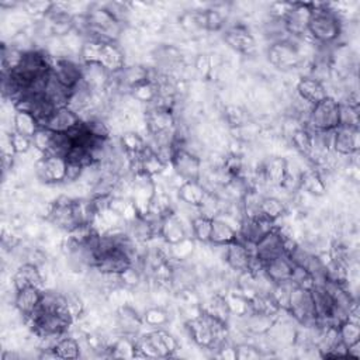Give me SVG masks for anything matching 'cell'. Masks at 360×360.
<instances>
[{"label": "cell", "instance_id": "cell-39", "mask_svg": "<svg viewBox=\"0 0 360 360\" xmlns=\"http://www.w3.org/2000/svg\"><path fill=\"white\" fill-rule=\"evenodd\" d=\"M142 274H143V273H142L136 266L131 264L129 267H127L124 271H121V273L118 274L120 287H121V288H127V290L138 287L139 283L142 281Z\"/></svg>", "mask_w": 360, "mask_h": 360}, {"label": "cell", "instance_id": "cell-19", "mask_svg": "<svg viewBox=\"0 0 360 360\" xmlns=\"http://www.w3.org/2000/svg\"><path fill=\"white\" fill-rule=\"evenodd\" d=\"M42 292H44L42 288L35 287V285H30V287L21 288V290H15L14 307L20 312V315H22V318L27 319L34 312H37V309L41 305Z\"/></svg>", "mask_w": 360, "mask_h": 360}, {"label": "cell", "instance_id": "cell-13", "mask_svg": "<svg viewBox=\"0 0 360 360\" xmlns=\"http://www.w3.org/2000/svg\"><path fill=\"white\" fill-rule=\"evenodd\" d=\"M359 128L338 127L333 132L332 152L342 158H350L359 152Z\"/></svg>", "mask_w": 360, "mask_h": 360}, {"label": "cell", "instance_id": "cell-25", "mask_svg": "<svg viewBox=\"0 0 360 360\" xmlns=\"http://www.w3.org/2000/svg\"><path fill=\"white\" fill-rule=\"evenodd\" d=\"M298 188L305 191L307 194H311L314 197H322L326 194L328 186L325 184L322 176L315 167L301 170L300 180H298Z\"/></svg>", "mask_w": 360, "mask_h": 360}, {"label": "cell", "instance_id": "cell-34", "mask_svg": "<svg viewBox=\"0 0 360 360\" xmlns=\"http://www.w3.org/2000/svg\"><path fill=\"white\" fill-rule=\"evenodd\" d=\"M142 321H143V325H148L149 328H163L169 323L170 321V315L169 312L163 308V307H150V308H146L142 314Z\"/></svg>", "mask_w": 360, "mask_h": 360}, {"label": "cell", "instance_id": "cell-3", "mask_svg": "<svg viewBox=\"0 0 360 360\" xmlns=\"http://www.w3.org/2000/svg\"><path fill=\"white\" fill-rule=\"evenodd\" d=\"M177 349V339L165 328H156L136 339L135 357H170Z\"/></svg>", "mask_w": 360, "mask_h": 360}, {"label": "cell", "instance_id": "cell-1", "mask_svg": "<svg viewBox=\"0 0 360 360\" xmlns=\"http://www.w3.org/2000/svg\"><path fill=\"white\" fill-rule=\"evenodd\" d=\"M82 63L101 66L110 75H115L125 68V56L117 42L101 39H84L79 51Z\"/></svg>", "mask_w": 360, "mask_h": 360}, {"label": "cell", "instance_id": "cell-16", "mask_svg": "<svg viewBox=\"0 0 360 360\" xmlns=\"http://www.w3.org/2000/svg\"><path fill=\"white\" fill-rule=\"evenodd\" d=\"M82 122L80 115L69 108L68 105L58 107L53 114L49 117V120L45 122V128L51 129L56 134H68L73 131L79 124Z\"/></svg>", "mask_w": 360, "mask_h": 360}, {"label": "cell", "instance_id": "cell-17", "mask_svg": "<svg viewBox=\"0 0 360 360\" xmlns=\"http://www.w3.org/2000/svg\"><path fill=\"white\" fill-rule=\"evenodd\" d=\"M287 170H288L287 159H284L281 156L270 158L260 165L259 172H257V179L260 177L262 183L280 187L281 183L284 181Z\"/></svg>", "mask_w": 360, "mask_h": 360}, {"label": "cell", "instance_id": "cell-18", "mask_svg": "<svg viewBox=\"0 0 360 360\" xmlns=\"http://www.w3.org/2000/svg\"><path fill=\"white\" fill-rule=\"evenodd\" d=\"M292 269L294 263L291 262L288 255H281L266 262L262 267V273L271 284H281L291 280Z\"/></svg>", "mask_w": 360, "mask_h": 360}, {"label": "cell", "instance_id": "cell-27", "mask_svg": "<svg viewBox=\"0 0 360 360\" xmlns=\"http://www.w3.org/2000/svg\"><path fill=\"white\" fill-rule=\"evenodd\" d=\"M200 308L202 312L208 314L210 316H212L224 323H228L229 318L232 316L228 302H226V298L222 294H214L211 298H208L205 301L204 305H200Z\"/></svg>", "mask_w": 360, "mask_h": 360}, {"label": "cell", "instance_id": "cell-28", "mask_svg": "<svg viewBox=\"0 0 360 360\" xmlns=\"http://www.w3.org/2000/svg\"><path fill=\"white\" fill-rule=\"evenodd\" d=\"M145 138L136 131H127L120 138V148L127 155L128 160L135 159L145 148H146Z\"/></svg>", "mask_w": 360, "mask_h": 360}, {"label": "cell", "instance_id": "cell-31", "mask_svg": "<svg viewBox=\"0 0 360 360\" xmlns=\"http://www.w3.org/2000/svg\"><path fill=\"white\" fill-rule=\"evenodd\" d=\"M285 204L274 195H263L260 205H259V212L264 218L273 221L274 224L285 214Z\"/></svg>", "mask_w": 360, "mask_h": 360}, {"label": "cell", "instance_id": "cell-29", "mask_svg": "<svg viewBox=\"0 0 360 360\" xmlns=\"http://www.w3.org/2000/svg\"><path fill=\"white\" fill-rule=\"evenodd\" d=\"M39 128H41V125L34 114H31L28 111L15 110L14 117H13V131L14 132H18L21 135L32 138Z\"/></svg>", "mask_w": 360, "mask_h": 360}, {"label": "cell", "instance_id": "cell-14", "mask_svg": "<svg viewBox=\"0 0 360 360\" xmlns=\"http://www.w3.org/2000/svg\"><path fill=\"white\" fill-rule=\"evenodd\" d=\"M159 236L162 240H165L167 245H176L186 239L188 235L186 225L179 218V215L174 211H170L165 215H162L160 228H159Z\"/></svg>", "mask_w": 360, "mask_h": 360}, {"label": "cell", "instance_id": "cell-35", "mask_svg": "<svg viewBox=\"0 0 360 360\" xmlns=\"http://www.w3.org/2000/svg\"><path fill=\"white\" fill-rule=\"evenodd\" d=\"M132 98L138 103H145V104H152L156 97H158V86L156 83L148 80L145 83H141L129 90Z\"/></svg>", "mask_w": 360, "mask_h": 360}, {"label": "cell", "instance_id": "cell-23", "mask_svg": "<svg viewBox=\"0 0 360 360\" xmlns=\"http://www.w3.org/2000/svg\"><path fill=\"white\" fill-rule=\"evenodd\" d=\"M207 194V188L204 187L201 180H187L183 181L177 187L179 200L193 208H198Z\"/></svg>", "mask_w": 360, "mask_h": 360}, {"label": "cell", "instance_id": "cell-36", "mask_svg": "<svg viewBox=\"0 0 360 360\" xmlns=\"http://www.w3.org/2000/svg\"><path fill=\"white\" fill-rule=\"evenodd\" d=\"M338 333L340 342L347 347L360 340V322L346 319L338 326Z\"/></svg>", "mask_w": 360, "mask_h": 360}, {"label": "cell", "instance_id": "cell-42", "mask_svg": "<svg viewBox=\"0 0 360 360\" xmlns=\"http://www.w3.org/2000/svg\"><path fill=\"white\" fill-rule=\"evenodd\" d=\"M225 120L232 128H240L246 125V112L238 105H228L225 108Z\"/></svg>", "mask_w": 360, "mask_h": 360}, {"label": "cell", "instance_id": "cell-2", "mask_svg": "<svg viewBox=\"0 0 360 360\" xmlns=\"http://www.w3.org/2000/svg\"><path fill=\"white\" fill-rule=\"evenodd\" d=\"M343 22L335 8L328 3H312V15L308 35L318 45H332L342 35Z\"/></svg>", "mask_w": 360, "mask_h": 360}, {"label": "cell", "instance_id": "cell-5", "mask_svg": "<svg viewBox=\"0 0 360 360\" xmlns=\"http://www.w3.org/2000/svg\"><path fill=\"white\" fill-rule=\"evenodd\" d=\"M285 312L292 319H295L298 323H301L302 326L309 328V326L315 325L316 323V312H315L311 290H305V288L292 285Z\"/></svg>", "mask_w": 360, "mask_h": 360}, {"label": "cell", "instance_id": "cell-38", "mask_svg": "<svg viewBox=\"0 0 360 360\" xmlns=\"http://www.w3.org/2000/svg\"><path fill=\"white\" fill-rule=\"evenodd\" d=\"M195 242L194 238L187 236L186 239H183L181 242L172 245L170 246V253H172V260L173 262H183L186 259H190L193 250H194Z\"/></svg>", "mask_w": 360, "mask_h": 360}, {"label": "cell", "instance_id": "cell-32", "mask_svg": "<svg viewBox=\"0 0 360 360\" xmlns=\"http://www.w3.org/2000/svg\"><path fill=\"white\" fill-rule=\"evenodd\" d=\"M190 229H191V238H194V240H198L201 243H210L212 219L202 215H195L190 221Z\"/></svg>", "mask_w": 360, "mask_h": 360}, {"label": "cell", "instance_id": "cell-46", "mask_svg": "<svg viewBox=\"0 0 360 360\" xmlns=\"http://www.w3.org/2000/svg\"><path fill=\"white\" fill-rule=\"evenodd\" d=\"M1 359L3 360H11V359H20V354L18 353H15V352H10V350H6L4 353H3V356H1Z\"/></svg>", "mask_w": 360, "mask_h": 360}, {"label": "cell", "instance_id": "cell-43", "mask_svg": "<svg viewBox=\"0 0 360 360\" xmlns=\"http://www.w3.org/2000/svg\"><path fill=\"white\" fill-rule=\"evenodd\" d=\"M52 1H25L22 3V8L28 15L34 17H46L52 8Z\"/></svg>", "mask_w": 360, "mask_h": 360}, {"label": "cell", "instance_id": "cell-4", "mask_svg": "<svg viewBox=\"0 0 360 360\" xmlns=\"http://www.w3.org/2000/svg\"><path fill=\"white\" fill-rule=\"evenodd\" d=\"M307 127L312 132L333 131L339 127V100L328 96L318 104L311 107Z\"/></svg>", "mask_w": 360, "mask_h": 360}, {"label": "cell", "instance_id": "cell-33", "mask_svg": "<svg viewBox=\"0 0 360 360\" xmlns=\"http://www.w3.org/2000/svg\"><path fill=\"white\" fill-rule=\"evenodd\" d=\"M52 349L58 359H77L80 356V345L72 336L59 338Z\"/></svg>", "mask_w": 360, "mask_h": 360}, {"label": "cell", "instance_id": "cell-24", "mask_svg": "<svg viewBox=\"0 0 360 360\" xmlns=\"http://www.w3.org/2000/svg\"><path fill=\"white\" fill-rule=\"evenodd\" d=\"M239 239L238 229L226 219L217 217L212 219V229L210 243L215 246H226Z\"/></svg>", "mask_w": 360, "mask_h": 360}, {"label": "cell", "instance_id": "cell-9", "mask_svg": "<svg viewBox=\"0 0 360 360\" xmlns=\"http://www.w3.org/2000/svg\"><path fill=\"white\" fill-rule=\"evenodd\" d=\"M312 15V3H292L291 10L284 18L287 32L291 38L301 39L308 32L309 18Z\"/></svg>", "mask_w": 360, "mask_h": 360}, {"label": "cell", "instance_id": "cell-6", "mask_svg": "<svg viewBox=\"0 0 360 360\" xmlns=\"http://www.w3.org/2000/svg\"><path fill=\"white\" fill-rule=\"evenodd\" d=\"M34 169L39 181L45 184H59L66 181L68 160L60 155H41Z\"/></svg>", "mask_w": 360, "mask_h": 360}, {"label": "cell", "instance_id": "cell-11", "mask_svg": "<svg viewBox=\"0 0 360 360\" xmlns=\"http://www.w3.org/2000/svg\"><path fill=\"white\" fill-rule=\"evenodd\" d=\"M52 75L72 90L82 80V62L79 63L69 56H52Z\"/></svg>", "mask_w": 360, "mask_h": 360}, {"label": "cell", "instance_id": "cell-8", "mask_svg": "<svg viewBox=\"0 0 360 360\" xmlns=\"http://www.w3.org/2000/svg\"><path fill=\"white\" fill-rule=\"evenodd\" d=\"M201 158L186 148H174L170 166L174 174L181 180H200L201 179Z\"/></svg>", "mask_w": 360, "mask_h": 360}, {"label": "cell", "instance_id": "cell-15", "mask_svg": "<svg viewBox=\"0 0 360 360\" xmlns=\"http://www.w3.org/2000/svg\"><path fill=\"white\" fill-rule=\"evenodd\" d=\"M225 44L242 55H252L256 51L253 35L242 25L229 27L224 34Z\"/></svg>", "mask_w": 360, "mask_h": 360}, {"label": "cell", "instance_id": "cell-30", "mask_svg": "<svg viewBox=\"0 0 360 360\" xmlns=\"http://www.w3.org/2000/svg\"><path fill=\"white\" fill-rule=\"evenodd\" d=\"M291 145L294 149L304 156L305 159L309 158L312 149H314V132L308 129L307 127H298L291 132Z\"/></svg>", "mask_w": 360, "mask_h": 360}, {"label": "cell", "instance_id": "cell-44", "mask_svg": "<svg viewBox=\"0 0 360 360\" xmlns=\"http://www.w3.org/2000/svg\"><path fill=\"white\" fill-rule=\"evenodd\" d=\"M194 66H195V70H197L200 75L207 76V75L211 72V69H212V58H211L210 55L201 53V55H198V56L195 58Z\"/></svg>", "mask_w": 360, "mask_h": 360}, {"label": "cell", "instance_id": "cell-22", "mask_svg": "<svg viewBox=\"0 0 360 360\" xmlns=\"http://www.w3.org/2000/svg\"><path fill=\"white\" fill-rule=\"evenodd\" d=\"M42 284H44V277L41 274L38 264H35V263L25 262L13 274L14 290H21V288L30 287V285L42 288Z\"/></svg>", "mask_w": 360, "mask_h": 360}, {"label": "cell", "instance_id": "cell-40", "mask_svg": "<svg viewBox=\"0 0 360 360\" xmlns=\"http://www.w3.org/2000/svg\"><path fill=\"white\" fill-rule=\"evenodd\" d=\"M53 134L55 132H52L51 129H48L45 127H41L35 132V135L32 136V146H34V149L38 150L41 155H46L49 152Z\"/></svg>", "mask_w": 360, "mask_h": 360}, {"label": "cell", "instance_id": "cell-12", "mask_svg": "<svg viewBox=\"0 0 360 360\" xmlns=\"http://www.w3.org/2000/svg\"><path fill=\"white\" fill-rule=\"evenodd\" d=\"M255 257L262 263V266L281 255H285L284 252V236L276 226L270 232H267L253 248Z\"/></svg>", "mask_w": 360, "mask_h": 360}, {"label": "cell", "instance_id": "cell-7", "mask_svg": "<svg viewBox=\"0 0 360 360\" xmlns=\"http://www.w3.org/2000/svg\"><path fill=\"white\" fill-rule=\"evenodd\" d=\"M267 56L270 63L274 68L287 70V69H294L301 63V52L298 45L292 42V38L290 37L287 41L270 44Z\"/></svg>", "mask_w": 360, "mask_h": 360}, {"label": "cell", "instance_id": "cell-21", "mask_svg": "<svg viewBox=\"0 0 360 360\" xmlns=\"http://www.w3.org/2000/svg\"><path fill=\"white\" fill-rule=\"evenodd\" d=\"M243 329L250 335H266L278 321V315H270L257 311H249L246 315L240 316Z\"/></svg>", "mask_w": 360, "mask_h": 360}, {"label": "cell", "instance_id": "cell-26", "mask_svg": "<svg viewBox=\"0 0 360 360\" xmlns=\"http://www.w3.org/2000/svg\"><path fill=\"white\" fill-rule=\"evenodd\" d=\"M117 323L122 335L134 336L142 328L143 321H142V315H138V312L131 305L122 304L117 309Z\"/></svg>", "mask_w": 360, "mask_h": 360}, {"label": "cell", "instance_id": "cell-37", "mask_svg": "<svg viewBox=\"0 0 360 360\" xmlns=\"http://www.w3.org/2000/svg\"><path fill=\"white\" fill-rule=\"evenodd\" d=\"M359 107L339 101V127L359 128Z\"/></svg>", "mask_w": 360, "mask_h": 360}, {"label": "cell", "instance_id": "cell-45", "mask_svg": "<svg viewBox=\"0 0 360 360\" xmlns=\"http://www.w3.org/2000/svg\"><path fill=\"white\" fill-rule=\"evenodd\" d=\"M347 357L360 359V340L347 346Z\"/></svg>", "mask_w": 360, "mask_h": 360}, {"label": "cell", "instance_id": "cell-10", "mask_svg": "<svg viewBox=\"0 0 360 360\" xmlns=\"http://www.w3.org/2000/svg\"><path fill=\"white\" fill-rule=\"evenodd\" d=\"M253 248L255 246H248L238 239L224 246L222 259L225 260L228 267L236 273L249 271L253 259Z\"/></svg>", "mask_w": 360, "mask_h": 360}, {"label": "cell", "instance_id": "cell-41", "mask_svg": "<svg viewBox=\"0 0 360 360\" xmlns=\"http://www.w3.org/2000/svg\"><path fill=\"white\" fill-rule=\"evenodd\" d=\"M8 138H10V142H11V146L15 152V155H25L31 150L32 146V138L30 136H25V135H21L18 132H11L8 134Z\"/></svg>", "mask_w": 360, "mask_h": 360}, {"label": "cell", "instance_id": "cell-20", "mask_svg": "<svg viewBox=\"0 0 360 360\" xmlns=\"http://www.w3.org/2000/svg\"><path fill=\"white\" fill-rule=\"evenodd\" d=\"M295 93L309 105H315L328 97L326 87L319 79H315L314 76L301 77L295 86Z\"/></svg>", "mask_w": 360, "mask_h": 360}]
</instances>
